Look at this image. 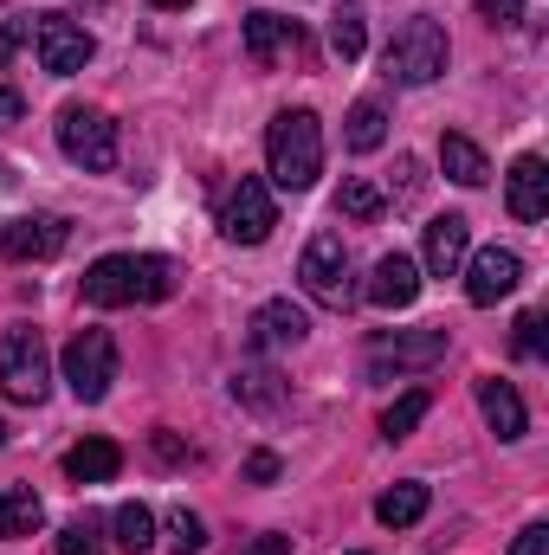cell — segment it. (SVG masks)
Returning <instances> with one entry per match:
<instances>
[{"mask_svg":"<svg viewBox=\"0 0 549 555\" xmlns=\"http://www.w3.org/2000/svg\"><path fill=\"white\" fill-rule=\"evenodd\" d=\"M175 291V266L155 253H111L85 272V304L124 310V304H162Z\"/></svg>","mask_w":549,"mask_h":555,"instance_id":"cell-1","label":"cell"},{"mask_svg":"<svg viewBox=\"0 0 549 555\" xmlns=\"http://www.w3.org/2000/svg\"><path fill=\"white\" fill-rule=\"evenodd\" d=\"M266 175L278 188L304 194L317 175H323V124L310 111H278L272 130H266Z\"/></svg>","mask_w":549,"mask_h":555,"instance_id":"cell-2","label":"cell"},{"mask_svg":"<svg viewBox=\"0 0 549 555\" xmlns=\"http://www.w3.org/2000/svg\"><path fill=\"white\" fill-rule=\"evenodd\" d=\"M52 388V356H46V336L33 323H7L0 336V395L20 401V408H39Z\"/></svg>","mask_w":549,"mask_h":555,"instance_id":"cell-3","label":"cell"},{"mask_svg":"<svg viewBox=\"0 0 549 555\" xmlns=\"http://www.w3.org/2000/svg\"><path fill=\"white\" fill-rule=\"evenodd\" d=\"M446 59H452V46H446V26L439 20H408L395 39H388V52H382V65H388V78H401V85H433L439 72H446Z\"/></svg>","mask_w":549,"mask_h":555,"instance_id":"cell-4","label":"cell"},{"mask_svg":"<svg viewBox=\"0 0 549 555\" xmlns=\"http://www.w3.org/2000/svg\"><path fill=\"white\" fill-rule=\"evenodd\" d=\"M446 349H452V330H446V323H426V330H382V336L369 343V375L382 382V375L433 369V362H446Z\"/></svg>","mask_w":549,"mask_h":555,"instance_id":"cell-5","label":"cell"},{"mask_svg":"<svg viewBox=\"0 0 549 555\" xmlns=\"http://www.w3.org/2000/svg\"><path fill=\"white\" fill-rule=\"evenodd\" d=\"M59 149H65V162H78L91 175H111L117 168V124L91 104H65L59 111Z\"/></svg>","mask_w":549,"mask_h":555,"instance_id":"cell-6","label":"cell"},{"mask_svg":"<svg viewBox=\"0 0 549 555\" xmlns=\"http://www.w3.org/2000/svg\"><path fill=\"white\" fill-rule=\"evenodd\" d=\"M111 382H117V343H111V330H78L65 343V388L85 408H98L111 395Z\"/></svg>","mask_w":549,"mask_h":555,"instance_id":"cell-7","label":"cell"},{"mask_svg":"<svg viewBox=\"0 0 549 555\" xmlns=\"http://www.w3.org/2000/svg\"><path fill=\"white\" fill-rule=\"evenodd\" d=\"M297 278H304V291H310L317 304H330V310H349V304H356L343 233H317V240L304 246V259H297Z\"/></svg>","mask_w":549,"mask_h":555,"instance_id":"cell-8","label":"cell"},{"mask_svg":"<svg viewBox=\"0 0 549 555\" xmlns=\"http://www.w3.org/2000/svg\"><path fill=\"white\" fill-rule=\"evenodd\" d=\"M278 227V201L272 188L259 181V175H240V188L227 194V207H220V233L233 240V246H266Z\"/></svg>","mask_w":549,"mask_h":555,"instance_id":"cell-9","label":"cell"},{"mask_svg":"<svg viewBox=\"0 0 549 555\" xmlns=\"http://www.w3.org/2000/svg\"><path fill=\"white\" fill-rule=\"evenodd\" d=\"M33 46H39V65H46L52 78L85 72V65H91V52H98V39H91L85 26H72L65 13H39V20H33Z\"/></svg>","mask_w":549,"mask_h":555,"instance_id":"cell-10","label":"cell"},{"mask_svg":"<svg viewBox=\"0 0 549 555\" xmlns=\"http://www.w3.org/2000/svg\"><path fill=\"white\" fill-rule=\"evenodd\" d=\"M59 253H65V220H52V214L0 220V259H13V266H39V259H59Z\"/></svg>","mask_w":549,"mask_h":555,"instance_id":"cell-11","label":"cell"},{"mask_svg":"<svg viewBox=\"0 0 549 555\" xmlns=\"http://www.w3.org/2000/svg\"><path fill=\"white\" fill-rule=\"evenodd\" d=\"M524 284V259L511 253V246H485V253H472V266H465V297L485 310V304H498V297H511Z\"/></svg>","mask_w":549,"mask_h":555,"instance_id":"cell-12","label":"cell"},{"mask_svg":"<svg viewBox=\"0 0 549 555\" xmlns=\"http://www.w3.org/2000/svg\"><path fill=\"white\" fill-rule=\"evenodd\" d=\"M465 246H472V220L465 214H439L426 220V246H420V266L433 278H452L465 266Z\"/></svg>","mask_w":549,"mask_h":555,"instance_id":"cell-13","label":"cell"},{"mask_svg":"<svg viewBox=\"0 0 549 555\" xmlns=\"http://www.w3.org/2000/svg\"><path fill=\"white\" fill-rule=\"evenodd\" d=\"M505 207H511V220H544L549 214V162L544 155H518V162H511Z\"/></svg>","mask_w":549,"mask_h":555,"instance_id":"cell-14","label":"cell"},{"mask_svg":"<svg viewBox=\"0 0 549 555\" xmlns=\"http://www.w3.org/2000/svg\"><path fill=\"white\" fill-rule=\"evenodd\" d=\"M478 414H485V426H491L505 446H518V439L531 433V414H524L518 388H511V382H498V375H485V382H478Z\"/></svg>","mask_w":549,"mask_h":555,"instance_id":"cell-15","label":"cell"},{"mask_svg":"<svg viewBox=\"0 0 549 555\" xmlns=\"http://www.w3.org/2000/svg\"><path fill=\"white\" fill-rule=\"evenodd\" d=\"M304 310L291 304V297H272V304H259V317H253V349L266 356V349H297L304 343Z\"/></svg>","mask_w":549,"mask_h":555,"instance_id":"cell-16","label":"cell"},{"mask_svg":"<svg viewBox=\"0 0 549 555\" xmlns=\"http://www.w3.org/2000/svg\"><path fill=\"white\" fill-rule=\"evenodd\" d=\"M413 297H420V266H413L408 253H388L375 278H369V304H382V310H408Z\"/></svg>","mask_w":549,"mask_h":555,"instance_id":"cell-17","label":"cell"},{"mask_svg":"<svg viewBox=\"0 0 549 555\" xmlns=\"http://www.w3.org/2000/svg\"><path fill=\"white\" fill-rule=\"evenodd\" d=\"M124 472V452L111 446V439H78L72 452H65V478L72 485H111Z\"/></svg>","mask_w":549,"mask_h":555,"instance_id":"cell-18","label":"cell"},{"mask_svg":"<svg viewBox=\"0 0 549 555\" xmlns=\"http://www.w3.org/2000/svg\"><path fill=\"white\" fill-rule=\"evenodd\" d=\"M439 168H446V181H459V188H485V181H491L485 149H478L472 137H459V130L439 137Z\"/></svg>","mask_w":549,"mask_h":555,"instance_id":"cell-19","label":"cell"},{"mask_svg":"<svg viewBox=\"0 0 549 555\" xmlns=\"http://www.w3.org/2000/svg\"><path fill=\"white\" fill-rule=\"evenodd\" d=\"M46 524V504L33 485H0V543H20Z\"/></svg>","mask_w":549,"mask_h":555,"instance_id":"cell-20","label":"cell"},{"mask_svg":"<svg viewBox=\"0 0 549 555\" xmlns=\"http://www.w3.org/2000/svg\"><path fill=\"white\" fill-rule=\"evenodd\" d=\"M297 20H284V13H246V52L259 59V65H272L278 52H297Z\"/></svg>","mask_w":549,"mask_h":555,"instance_id":"cell-21","label":"cell"},{"mask_svg":"<svg viewBox=\"0 0 549 555\" xmlns=\"http://www.w3.org/2000/svg\"><path fill=\"white\" fill-rule=\"evenodd\" d=\"M426 504H433L426 485H395V491L375 498V524H382V530H413V524L426 517Z\"/></svg>","mask_w":549,"mask_h":555,"instance_id":"cell-22","label":"cell"},{"mask_svg":"<svg viewBox=\"0 0 549 555\" xmlns=\"http://www.w3.org/2000/svg\"><path fill=\"white\" fill-rule=\"evenodd\" d=\"M362 46H369V13H362L356 0H343V7L330 13V52H336L343 65H356Z\"/></svg>","mask_w":549,"mask_h":555,"instance_id":"cell-23","label":"cell"},{"mask_svg":"<svg viewBox=\"0 0 549 555\" xmlns=\"http://www.w3.org/2000/svg\"><path fill=\"white\" fill-rule=\"evenodd\" d=\"M111 530H117V550L124 555H149L155 550V511H149V504H117Z\"/></svg>","mask_w":549,"mask_h":555,"instance_id":"cell-24","label":"cell"},{"mask_svg":"<svg viewBox=\"0 0 549 555\" xmlns=\"http://www.w3.org/2000/svg\"><path fill=\"white\" fill-rule=\"evenodd\" d=\"M343 142H349L356 155L382 149V142H388V117H382V104H369V98H362V104L349 111V130H343Z\"/></svg>","mask_w":549,"mask_h":555,"instance_id":"cell-25","label":"cell"},{"mask_svg":"<svg viewBox=\"0 0 549 555\" xmlns=\"http://www.w3.org/2000/svg\"><path fill=\"white\" fill-rule=\"evenodd\" d=\"M426 414H433V395H426V388H408V395H401V401L382 414V439H408V433H413Z\"/></svg>","mask_w":549,"mask_h":555,"instance_id":"cell-26","label":"cell"},{"mask_svg":"<svg viewBox=\"0 0 549 555\" xmlns=\"http://www.w3.org/2000/svg\"><path fill=\"white\" fill-rule=\"evenodd\" d=\"M382 207H388V201H382L375 181H343V188H336V214H343V220H375Z\"/></svg>","mask_w":549,"mask_h":555,"instance_id":"cell-27","label":"cell"},{"mask_svg":"<svg viewBox=\"0 0 549 555\" xmlns=\"http://www.w3.org/2000/svg\"><path fill=\"white\" fill-rule=\"evenodd\" d=\"M233 401H246V408H259V414H272L278 401H284V388H278L266 369H246V375H233Z\"/></svg>","mask_w":549,"mask_h":555,"instance_id":"cell-28","label":"cell"},{"mask_svg":"<svg viewBox=\"0 0 549 555\" xmlns=\"http://www.w3.org/2000/svg\"><path fill=\"white\" fill-rule=\"evenodd\" d=\"M59 555H104V524L85 511V517H72L65 530H59Z\"/></svg>","mask_w":549,"mask_h":555,"instance_id":"cell-29","label":"cell"},{"mask_svg":"<svg viewBox=\"0 0 549 555\" xmlns=\"http://www.w3.org/2000/svg\"><path fill=\"white\" fill-rule=\"evenodd\" d=\"M168 550H175V555H201V550H207V524H201L188 504H181V511H168Z\"/></svg>","mask_w":549,"mask_h":555,"instance_id":"cell-30","label":"cell"},{"mask_svg":"<svg viewBox=\"0 0 549 555\" xmlns=\"http://www.w3.org/2000/svg\"><path fill=\"white\" fill-rule=\"evenodd\" d=\"M518 349H524V356H544V317H537V310L518 317Z\"/></svg>","mask_w":549,"mask_h":555,"instance_id":"cell-31","label":"cell"},{"mask_svg":"<svg viewBox=\"0 0 549 555\" xmlns=\"http://www.w3.org/2000/svg\"><path fill=\"white\" fill-rule=\"evenodd\" d=\"M478 20H491V26H518V20H524V0H478Z\"/></svg>","mask_w":549,"mask_h":555,"instance_id":"cell-32","label":"cell"},{"mask_svg":"<svg viewBox=\"0 0 549 555\" xmlns=\"http://www.w3.org/2000/svg\"><path fill=\"white\" fill-rule=\"evenodd\" d=\"M26 39H33V20H7V26H0V65H7Z\"/></svg>","mask_w":549,"mask_h":555,"instance_id":"cell-33","label":"cell"},{"mask_svg":"<svg viewBox=\"0 0 549 555\" xmlns=\"http://www.w3.org/2000/svg\"><path fill=\"white\" fill-rule=\"evenodd\" d=\"M413 194H420V162L401 155V162H395V201H413Z\"/></svg>","mask_w":549,"mask_h":555,"instance_id":"cell-34","label":"cell"},{"mask_svg":"<svg viewBox=\"0 0 549 555\" xmlns=\"http://www.w3.org/2000/svg\"><path fill=\"white\" fill-rule=\"evenodd\" d=\"M246 478H253V485H272L278 478V452H253V459H246Z\"/></svg>","mask_w":549,"mask_h":555,"instance_id":"cell-35","label":"cell"},{"mask_svg":"<svg viewBox=\"0 0 549 555\" xmlns=\"http://www.w3.org/2000/svg\"><path fill=\"white\" fill-rule=\"evenodd\" d=\"M240 555H291V537H278V530H266V537H253Z\"/></svg>","mask_w":549,"mask_h":555,"instance_id":"cell-36","label":"cell"},{"mask_svg":"<svg viewBox=\"0 0 549 555\" xmlns=\"http://www.w3.org/2000/svg\"><path fill=\"white\" fill-rule=\"evenodd\" d=\"M544 550H549V530H544V524H531V530L511 543V555H544Z\"/></svg>","mask_w":549,"mask_h":555,"instance_id":"cell-37","label":"cell"},{"mask_svg":"<svg viewBox=\"0 0 549 555\" xmlns=\"http://www.w3.org/2000/svg\"><path fill=\"white\" fill-rule=\"evenodd\" d=\"M155 452H162L168 465H181V459H194V446H181L175 433H155Z\"/></svg>","mask_w":549,"mask_h":555,"instance_id":"cell-38","label":"cell"},{"mask_svg":"<svg viewBox=\"0 0 549 555\" xmlns=\"http://www.w3.org/2000/svg\"><path fill=\"white\" fill-rule=\"evenodd\" d=\"M20 111H26V104H20V91H0V130H13V124H20Z\"/></svg>","mask_w":549,"mask_h":555,"instance_id":"cell-39","label":"cell"},{"mask_svg":"<svg viewBox=\"0 0 549 555\" xmlns=\"http://www.w3.org/2000/svg\"><path fill=\"white\" fill-rule=\"evenodd\" d=\"M149 7H168V13H175V7H194V0H149Z\"/></svg>","mask_w":549,"mask_h":555,"instance_id":"cell-40","label":"cell"},{"mask_svg":"<svg viewBox=\"0 0 549 555\" xmlns=\"http://www.w3.org/2000/svg\"><path fill=\"white\" fill-rule=\"evenodd\" d=\"M0 452H7V426H0Z\"/></svg>","mask_w":549,"mask_h":555,"instance_id":"cell-41","label":"cell"}]
</instances>
